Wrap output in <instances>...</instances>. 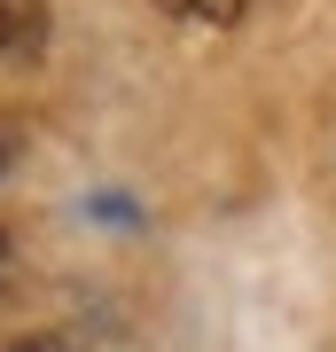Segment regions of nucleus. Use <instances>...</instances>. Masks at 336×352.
I'll return each mask as SVG.
<instances>
[{
    "mask_svg": "<svg viewBox=\"0 0 336 352\" xmlns=\"http://www.w3.org/2000/svg\"><path fill=\"white\" fill-rule=\"evenodd\" d=\"M8 32H16V8H8V0H0V47H8Z\"/></svg>",
    "mask_w": 336,
    "mask_h": 352,
    "instance_id": "3",
    "label": "nucleus"
},
{
    "mask_svg": "<svg viewBox=\"0 0 336 352\" xmlns=\"http://www.w3.org/2000/svg\"><path fill=\"white\" fill-rule=\"evenodd\" d=\"M8 352H71L63 337H24V344H8Z\"/></svg>",
    "mask_w": 336,
    "mask_h": 352,
    "instance_id": "2",
    "label": "nucleus"
},
{
    "mask_svg": "<svg viewBox=\"0 0 336 352\" xmlns=\"http://www.w3.org/2000/svg\"><path fill=\"white\" fill-rule=\"evenodd\" d=\"M0 258H8V227H0Z\"/></svg>",
    "mask_w": 336,
    "mask_h": 352,
    "instance_id": "4",
    "label": "nucleus"
},
{
    "mask_svg": "<svg viewBox=\"0 0 336 352\" xmlns=\"http://www.w3.org/2000/svg\"><path fill=\"white\" fill-rule=\"evenodd\" d=\"M0 164H8V157H0Z\"/></svg>",
    "mask_w": 336,
    "mask_h": 352,
    "instance_id": "5",
    "label": "nucleus"
},
{
    "mask_svg": "<svg viewBox=\"0 0 336 352\" xmlns=\"http://www.w3.org/2000/svg\"><path fill=\"white\" fill-rule=\"evenodd\" d=\"M157 8L180 16V24H212V32H227V24H243L250 0H157Z\"/></svg>",
    "mask_w": 336,
    "mask_h": 352,
    "instance_id": "1",
    "label": "nucleus"
}]
</instances>
